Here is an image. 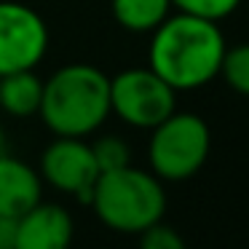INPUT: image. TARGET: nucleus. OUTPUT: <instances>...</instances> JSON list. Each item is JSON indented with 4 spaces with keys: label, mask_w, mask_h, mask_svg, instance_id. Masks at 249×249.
<instances>
[{
    "label": "nucleus",
    "mask_w": 249,
    "mask_h": 249,
    "mask_svg": "<svg viewBox=\"0 0 249 249\" xmlns=\"http://www.w3.org/2000/svg\"><path fill=\"white\" fill-rule=\"evenodd\" d=\"M150 35L147 67L158 72L174 91L201 89L220 75L228 43L217 22L177 11L163 19Z\"/></svg>",
    "instance_id": "nucleus-1"
},
{
    "label": "nucleus",
    "mask_w": 249,
    "mask_h": 249,
    "mask_svg": "<svg viewBox=\"0 0 249 249\" xmlns=\"http://www.w3.org/2000/svg\"><path fill=\"white\" fill-rule=\"evenodd\" d=\"M40 121L56 137H89L110 118V78L94 65H65L43 81Z\"/></svg>",
    "instance_id": "nucleus-2"
},
{
    "label": "nucleus",
    "mask_w": 249,
    "mask_h": 249,
    "mask_svg": "<svg viewBox=\"0 0 249 249\" xmlns=\"http://www.w3.org/2000/svg\"><path fill=\"white\" fill-rule=\"evenodd\" d=\"M89 206L97 212L105 228L140 236L142 231L163 220L166 193L161 179L153 172L129 163L124 169L99 174Z\"/></svg>",
    "instance_id": "nucleus-3"
},
{
    "label": "nucleus",
    "mask_w": 249,
    "mask_h": 249,
    "mask_svg": "<svg viewBox=\"0 0 249 249\" xmlns=\"http://www.w3.org/2000/svg\"><path fill=\"white\" fill-rule=\"evenodd\" d=\"M212 150V131L196 113L174 110L150 129L147 163L161 182H185L204 169Z\"/></svg>",
    "instance_id": "nucleus-4"
},
{
    "label": "nucleus",
    "mask_w": 249,
    "mask_h": 249,
    "mask_svg": "<svg viewBox=\"0 0 249 249\" xmlns=\"http://www.w3.org/2000/svg\"><path fill=\"white\" fill-rule=\"evenodd\" d=\"M177 110V91L150 67H129L110 78V113L134 129L158 126Z\"/></svg>",
    "instance_id": "nucleus-5"
},
{
    "label": "nucleus",
    "mask_w": 249,
    "mask_h": 249,
    "mask_svg": "<svg viewBox=\"0 0 249 249\" xmlns=\"http://www.w3.org/2000/svg\"><path fill=\"white\" fill-rule=\"evenodd\" d=\"M49 51V27L27 3L0 0V75L35 70Z\"/></svg>",
    "instance_id": "nucleus-6"
},
{
    "label": "nucleus",
    "mask_w": 249,
    "mask_h": 249,
    "mask_svg": "<svg viewBox=\"0 0 249 249\" xmlns=\"http://www.w3.org/2000/svg\"><path fill=\"white\" fill-rule=\"evenodd\" d=\"M38 174L54 190L89 204L99 169L86 137H56L40 156Z\"/></svg>",
    "instance_id": "nucleus-7"
},
{
    "label": "nucleus",
    "mask_w": 249,
    "mask_h": 249,
    "mask_svg": "<svg viewBox=\"0 0 249 249\" xmlns=\"http://www.w3.org/2000/svg\"><path fill=\"white\" fill-rule=\"evenodd\" d=\"M72 217L59 204H38L17 217L14 222L11 249H70L72 244Z\"/></svg>",
    "instance_id": "nucleus-8"
},
{
    "label": "nucleus",
    "mask_w": 249,
    "mask_h": 249,
    "mask_svg": "<svg viewBox=\"0 0 249 249\" xmlns=\"http://www.w3.org/2000/svg\"><path fill=\"white\" fill-rule=\"evenodd\" d=\"M43 196V179L33 166L14 158L11 153L0 156V214L17 220L33 209Z\"/></svg>",
    "instance_id": "nucleus-9"
},
{
    "label": "nucleus",
    "mask_w": 249,
    "mask_h": 249,
    "mask_svg": "<svg viewBox=\"0 0 249 249\" xmlns=\"http://www.w3.org/2000/svg\"><path fill=\"white\" fill-rule=\"evenodd\" d=\"M43 81L35 70H19L0 75V110L11 118H33L40 113Z\"/></svg>",
    "instance_id": "nucleus-10"
},
{
    "label": "nucleus",
    "mask_w": 249,
    "mask_h": 249,
    "mask_svg": "<svg viewBox=\"0 0 249 249\" xmlns=\"http://www.w3.org/2000/svg\"><path fill=\"white\" fill-rule=\"evenodd\" d=\"M172 0H110L113 19L126 33H153L169 17Z\"/></svg>",
    "instance_id": "nucleus-11"
},
{
    "label": "nucleus",
    "mask_w": 249,
    "mask_h": 249,
    "mask_svg": "<svg viewBox=\"0 0 249 249\" xmlns=\"http://www.w3.org/2000/svg\"><path fill=\"white\" fill-rule=\"evenodd\" d=\"M220 75L241 97H249V43L225 46L220 62Z\"/></svg>",
    "instance_id": "nucleus-12"
},
{
    "label": "nucleus",
    "mask_w": 249,
    "mask_h": 249,
    "mask_svg": "<svg viewBox=\"0 0 249 249\" xmlns=\"http://www.w3.org/2000/svg\"><path fill=\"white\" fill-rule=\"evenodd\" d=\"M91 153L99 174L115 172V169H124L131 163V150L121 137H99L97 142H91Z\"/></svg>",
    "instance_id": "nucleus-13"
},
{
    "label": "nucleus",
    "mask_w": 249,
    "mask_h": 249,
    "mask_svg": "<svg viewBox=\"0 0 249 249\" xmlns=\"http://www.w3.org/2000/svg\"><path fill=\"white\" fill-rule=\"evenodd\" d=\"M172 6L182 14L201 17V19H209V22L220 24L222 19H228L241 6V0H172Z\"/></svg>",
    "instance_id": "nucleus-14"
},
{
    "label": "nucleus",
    "mask_w": 249,
    "mask_h": 249,
    "mask_svg": "<svg viewBox=\"0 0 249 249\" xmlns=\"http://www.w3.org/2000/svg\"><path fill=\"white\" fill-rule=\"evenodd\" d=\"M140 249H188L174 228L163 225V222H156L147 231L140 233Z\"/></svg>",
    "instance_id": "nucleus-15"
},
{
    "label": "nucleus",
    "mask_w": 249,
    "mask_h": 249,
    "mask_svg": "<svg viewBox=\"0 0 249 249\" xmlns=\"http://www.w3.org/2000/svg\"><path fill=\"white\" fill-rule=\"evenodd\" d=\"M14 222L17 220L0 214V249H11L14 247Z\"/></svg>",
    "instance_id": "nucleus-16"
},
{
    "label": "nucleus",
    "mask_w": 249,
    "mask_h": 249,
    "mask_svg": "<svg viewBox=\"0 0 249 249\" xmlns=\"http://www.w3.org/2000/svg\"><path fill=\"white\" fill-rule=\"evenodd\" d=\"M3 153H8V137H6V129L0 126V156Z\"/></svg>",
    "instance_id": "nucleus-17"
}]
</instances>
